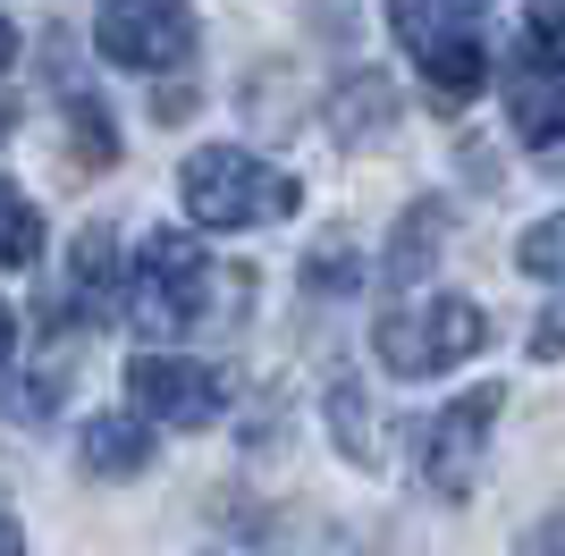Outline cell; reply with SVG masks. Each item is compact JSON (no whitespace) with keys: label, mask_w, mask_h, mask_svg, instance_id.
<instances>
[{"label":"cell","mask_w":565,"mask_h":556,"mask_svg":"<svg viewBox=\"0 0 565 556\" xmlns=\"http://www.w3.org/2000/svg\"><path fill=\"white\" fill-rule=\"evenodd\" d=\"M178 194H186V211L203 220V228H270V220L296 211V178H279L270 161L236 152V143H203V152H186Z\"/></svg>","instance_id":"6da1fadb"},{"label":"cell","mask_w":565,"mask_h":556,"mask_svg":"<svg viewBox=\"0 0 565 556\" xmlns=\"http://www.w3.org/2000/svg\"><path fill=\"white\" fill-rule=\"evenodd\" d=\"M212 296H220V278H212V261H203L194 236H178V228L143 236L136 270H127V321H136L143 338H178V329H194L203 312H212Z\"/></svg>","instance_id":"7a4b0ae2"},{"label":"cell","mask_w":565,"mask_h":556,"mask_svg":"<svg viewBox=\"0 0 565 556\" xmlns=\"http://www.w3.org/2000/svg\"><path fill=\"white\" fill-rule=\"evenodd\" d=\"M481 346H490V321H481V303H465V296L397 303V312L380 321V363L397 371V379H430V371H456V363H472Z\"/></svg>","instance_id":"3957f363"},{"label":"cell","mask_w":565,"mask_h":556,"mask_svg":"<svg viewBox=\"0 0 565 556\" xmlns=\"http://www.w3.org/2000/svg\"><path fill=\"white\" fill-rule=\"evenodd\" d=\"M94 51L110 68H143V76L186 68L194 60V9L186 0H102Z\"/></svg>","instance_id":"277c9868"},{"label":"cell","mask_w":565,"mask_h":556,"mask_svg":"<svg viewBox=\"0 0 565 556\" xmlns=\"http://www.w3.org/2000/svg\"><path fill=\"white\" fill-rule=\"evenodd\" d=\"M127 396H136L143 421H169V430H212L228 414V379L212 363H178V354H136Z\"/></svg>","instance_id":"5b68a950"},{"label":"cell","mask_w":565,"mask_h":556,"mask_svg":"<svg viewBox=\"0 0 565 556\" xmlns=\"http://www.w3.org/2000/svg\"><path fill=\"white\" fill-rule=\"evenodd\" d=\"M498 396H507V388H465L456 405L430 414L423 481L439 489V498H472V481H481V447H490V430H498Z\"/></svg>","instance_id":"8992f818"},{"label":"cell","mask_w":565,"mask_h":556,"mask_svg":"<svg viewBox=\"0 0 565 556\" xmlns=\"http://www.w3.org/2000/svg\"><path fill=\"white\" fill-rule=\"evenodd\" d=\"M507 127L523 143H557L565 136V51H515L507 60Z\"/></svg>","instance_id":"52a82bcc"},{"label":"cell","mask_w":565,"mask_h":556,"mask_svg":"<svg viewBox=\"0 0 565 556\" xmlns=\"http://www.w3.org/2000/svg\"><path fill=\"white\" fill-rule=\"evenodd\" d=\"M85 463H94L102 481H127L152 463V421L143 414H94L85 421Z\"/></svg>","instance_id":"ba28073f"},{"label":"cell","mask_w":565,"mask_h":556,"mask_svg":"<svg viewBox=\"0 0 565 556\" xmlns=\"http://www.w3.org/2000/svg\"><path fill=\"white\" fill-rule=\"evenodd\" d=\"M423 85L439 93V101H472V93L490 85V51H481V34H465V25H456L448 43H430V51H423Z\"/></svg>","instance_id":"9c48e42d"},{"label":"cell","mask_w":565,"mask_h":556,"mask_svg":"<svg viewBox=\"0 0 565 556\" xmlns=\"http://www.w3.org/2000/svg\"><path fill=\"white\" fill-rule=\"evenodd\" d=\"M439 236H448V203H414L388 236V278H423L430 254H439Z\"/></svg>","instance_id":"30bf717a"},{"label":"cell","mask_w":565,"mask_h":556,"mask_svg":"<svg viewBox=\"0 0 565 556\" xmlns=\"http://www.w3.org/2000/svg\"><path fill=\"white\" fill-rule=\"evenodd\" d=\"M330 430H338V447H347L354 463H372V456H380V421H372V388H354V379H338V388H330Z\"/></svg>","instance_id":"8fae6325"},{"label":"cell","mask_w":565,"mask_h":556,"mask_svg":"<svg viewBox=\"0 0 565 556\" xmlns=\"http://www.w3.org/2000/svg\"><path fill=\"white\" fill-rule=\"evenodd\" d=\"M68 152L85 169H110L118 161V136H110V110H102L94 93H68Z\"/></svg>","instance_id":"7c38bea8"},{"label":"cell","mask_w":565,"mask_h":556,"mask_svg":"<svg viewBox=\"0 0 565 556\" xmlns=\"http://www.w3.org/2000/svg\"><path fill=\"white\" fill-rule=\"evenodd\" d=\"M34 254H43V211L0 185V270H25Z\"/></svg>","instance_id":"4fadbf2b"},{"label":"cell","mask_w":565,"mask_h":556,"mask_svg":"<svg viewBox=\"0 0 565 556\" xmlns=\"http://www.w3.org/2000/svg\"><path fill=\"white\" fill-rule=\"evenodd\" d=\"M110 278H118V261H110V228H85V236H76V254H68V287L94 303V296H110Z\"/></svg>","instance_id":"5bb4252c"},{"label":"cell","mask_w":565,"mask_h":556,"mask_svg":"<svg viewBox=\"0 0 565 556\" xmlns=\"http://www.w3.org/2000/svg\"><path fill=\"white\" fill-rule=\"evenodd\" d=\"M515 270H532V278H557V287H565V211H548L541 228H523V245H515Z\"/></svg>","instance_id":"9a60e30c"},{"label":"cell","mask_w":565,"mask_h":556,"mask_svg":"<svg viewBox=\"0 0 565 556\" xmlns=\"http://www.w3.org/2000/svg\"><path fill=\"white\" fill-rule=\"evenodd\" d=\"M312 287H321V296H338V287H363V270H354L347 261V236H321V245H312Z\"/></svg>","instance_id":"2e32d148"},{"label":"cell","mask_w":565,"mask_h":556,"mask_svg":"<svg viewBox=\"0 0 565 556\" xmlns=\"http://www.w3.org/2000/svg\"><path fill=\"white\" fill-rule=\"evenodd\" d=\"M532 43L565 51V0H532Z\"/></svg>","instance_id":"e0dca14e"},{"label":"cell","mask_w":565,"mask_h":556,"mask_svg":"<svg viewBox=\"0 0 565 556\" xmlns=\"http://www.w3.org/2000/svg\"><path fill=\"white\" fill-rule=\"evenodd\" d=\"M532 354H541V363H557V354H565V303H548L541 321H532Z\"/></svg>","instance_id":"ac0fdd59"},{"label":"cell","mask_w":565,"mask_h":556,"mask_svg":"<svg viewBox=\"0 0 565 556\" xmlns=\"http://www.w3.org/2000/svg\"><path fill=\"white\" fill-rule=\"evenodd\" d=\"M532 556H565V523H541V532H532Z\"/></svg>","instance_id":"d6986e66"},{"label":"cell","mask_w":565,"mask_h":556,"mask_svg":"<svg viewBox=\"0 0 565 556\" xmlns=\"http://www.w3.org/2000/svg\"><path fill=\"white\" fill-rule=\"evenodd\" d=\"M9 354H18V321H9V303H0V371H9Z\"/></svg>","instance_id":"ffe728a7"},{"label":"cell","mask_w":565,"mask_h":556,"mask_svg":"<svg viewBox=\"0 0 565 556\" xmlns=\"http://www.w3.org/2000/svg\"><path fill=\"white\" fill-rule=\"evenodd\" d=\"M0 556H25V532L9 523V514H0Z\"/></svg>","instance_id":"44dd1931"},{"label":"cell","mask_w":565,"mask_h":556,"mask_svg":"<svg viewBox=\"0 0 565 556\" xmlns=\"http://www.w3.org/2000/svg\"><path fill=\"white\" fill-rule=\"evenodd\" d=\"M0 68H18V25L0 18Z\"/></svg>","instance_id":"7402d4cb"},{"label":"cell","mask_w":565,"mask_h":556,"mask_svg":"<svg viewBox=\"0 0 565 556\" xmlns=\"http://www.w3.org/2000/svg\"><path fill=\"white\" fill-rule=\"evenodd\" d=\"M0 127H9V110H0Z\"/></svg>","instance_id":"603a6c76"}]
</instances>
